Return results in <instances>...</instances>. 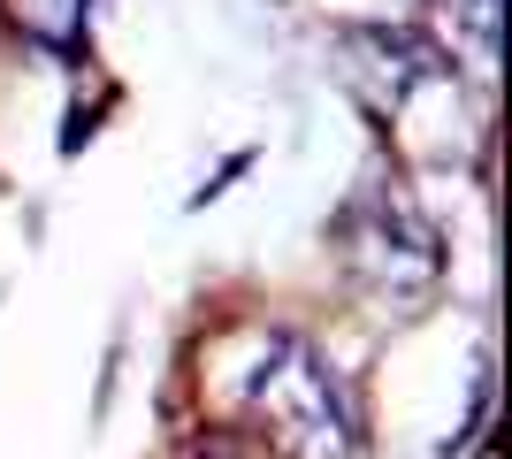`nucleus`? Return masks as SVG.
Returning <instances> with one entry per match:
<instances>
[{
    "instance_id": "obj_1",
    "label": "nucleus",
    "mask_w": 512,
    "mask_h": 459,
    "mask_svg": "<svg viewBox=\"0 0 512 459\" xmlns=\"http://www.w3.org/2000/svg\"><path fill=\"white\" fill-rule=\"evenodd\" d=\"M237 398H245V414H253V429L268 437L276 459H352L360 452V414H352L344 375L291 329H268L260 360L237 375Z\"/></svg>"
},
{
    "instance_id": "obj_2",
    "label": "nucleus",
    "mask_w": 512,
    "mask_h": 459,
    "mask_svg": "<svg viewBox=\"0 0 512 459\" xmlns=\"http://www.w3.org/2000/svg\"><path fill=\"white\" fill-rule=\"evenodd\" d=\"M337 245H344V261H352V276L390 291V299L428 291L436 284V261H444V245H436L428 215L413 207V192L383 169L352 192V207H344V222H337Z\"/></svg>"
}]
</instances>
